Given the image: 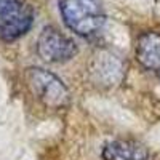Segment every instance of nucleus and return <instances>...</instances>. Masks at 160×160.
I'll list each match as a JSON object with an SVG mask.
<instances>
[{"instance_id": "1", "label": "nucleus", "mask_w": 160, "mask_h": 160, "mask_svg": "<svg viewBox=\"0 0 160 160\" xmlns=\"http://www.w3.org/2000/svg\"><path fill=\"white\" fill-rule=\"evenodd\" d=\"M59 11L66 26L82 37L98 34L106 22L101 0H61Z\"/></svg>"}, {"instance_id": "2", "label": "nucleus", "mask_w": 160, "mask_h": 160, "mask_svg": "<svg viewBox=\"0 0 160 160\" xmlns=\"http://www.w3.org/2000/svg\"><path fill=\"white\" fill-rule=\"evenodd\" d=\"M26 85L32 95L47 108L61 109L69 104V91L53 72L42 68H31L26 71Z\"/></svg>"}, {"instance_id": "3", "label": "nucleus", "mask_w": 160, "mask_h": 160, "mask_svg": "<svg viewBox=\"0 0 160 160\" xmlns=\"http://www.w3.org/2000/svg\"><path fill=\"white\" fill-rule=\"evenodd\" d=\"M77 45L72 38L55 28H45L37 40V53L43 61L66 62L77 55Z\"/></svg>"}, {"instance_id": "4", "label": "nucleus", "mask_w": 160, "mask_h": 160, "mask_svg": "<svg viewBox=\"0 0 160 160\" xmlns=\"http://www.w3.org/2000/svg\"><path fill=\"white\" fill-rule=\"evenodd\" d=\"M34 10L21 0L0 10V40L13 42L32 28Z\"/></svg>"}, {"instance_id": "5", "label": "nucleus", "mask_w": 160, "mask_h": 160, "mask_svg": "<svg viewBox=\"0 0 160 160\" xmlns=\"http://www.w3.org/2000/svg\"><path fill=\"white\" fill-rule=\"evenodd\" d=\"M102 158L104 160H148L149 149L139 141L118 139L104 146Z\"/></svg>"}, {"instance_id": "6", "label": "nucleus", "mask_w": 160, "mask_h": 160, "mask_svg": "<svg viewBox=\"0 0 160 160\" xmlns=\"http://www.w3.org/2000/svg\"><path fill=\"white\" fill-rule=\"evenodd\" d=\"M136 59L149 71H160V34L149 31L139 35L136 43Z\"/></svg>"}, {"instance_id": "7", "label": "nucleus", "mask_w": 160, "mask_h": 160, "mask_svg": "<svg viewBox=\"0 0 160 160\" xmlns=\"http://www.w3.org/2000/svg\"><path fill=\"white\" fill-rule=\"evenodd\" d=\"M15 2H18V0H0V10H3L5 7H8V5H11V3H15Z\"/></svg>"}, {"instance_id": "8", "label": "nucleus", "mask_w": 160, "mask_h": 160, "mask_svg": "<svg viewBox=\"0 0 160 160\" xmlns=\"http://www.w3.org/2000/svg\"><path fill=\"white\" fill-rule=\"evenodd\" d=\"M158 78H160V71H158Z\"/></svg>"}]
</instances>
